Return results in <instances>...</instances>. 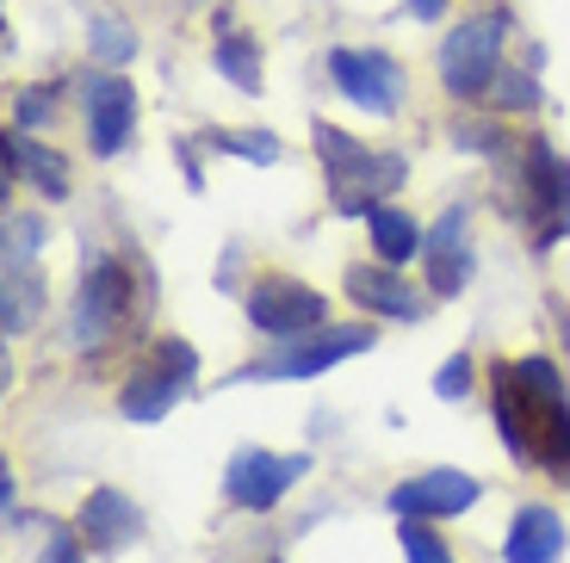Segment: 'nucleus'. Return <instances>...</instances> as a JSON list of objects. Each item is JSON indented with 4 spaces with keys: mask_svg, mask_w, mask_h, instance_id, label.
Instances as JSON below:
<instances>
[{
    "mask_svg": "<svg viewBox=\"0 0 570 563\" xmlns=\"http://www.w3.org/2000/svg\"><path fill=\"white\" fill-rule=\"evenodd\" d=\"M130 323V267L118 254H100L87 260L81 285H75L69 304V347L75 353H100L106 340H118Z\"/></svg>",
    "mask_w": 570,
    "mask_h": 563,
    "instance_id": "obj_3",
    "label": "nucleus"
},
{
    "mask_svg": "<svg viewBox=\"0 0 570 563\" xmlns=\"http://www.w3.org/2000/svg\"><path fill=\"white\" fill-rule=\"evenodd\" d=\"M478 495H484V483L465 471H422V477L391 490V514L397 521H446V514H465Z\"/></svg>",
    "mask_w": 570,
    "mask_h": 563,
    "instance_id": "obj_13",
    "label": "nucleus"
},
{
    "mask_svg": "<svg viewBox=\"0 0 570 563\" xmlns=\"http://www.w3.org/2000/svg\"><path fill=\"white\" fill-rule=\"evenodd\" d=\"M328 81H335V93L354 99L360 112H372V118H391L403 106V93H410L403 62L385 57V50H328Z\"/></svg>",
    "mask_w": 570,
    "mask_h": 563,
    "instance_id": "obj_8",
    "label": "nucleus"
},
{
    "mask_svg": "<svg viewBox=\"0 0 570 563\" xmlns=\"http://www.w3.org/2000/svg\"><path fill=\"white\" fill-rule=\"evenodd\" d=\"M366 236L372 248H379V260H391V267H403V260H415L422 254V229H415L410 211H397V205H379V211H366Z\"/></svg>",
    "mask_w": 570,
    "mask_h": 563,
    "instance_id": "obj_20",
    "label": "nucleus"
},
{
    "mask_svg": "<svg viewBox=\"0 0 570 563\" xmlns=\"http://www.w3.org/2000/svg\"><path fill=\"white\" fill-rule=\"evenodd\" d=\"M304 471H311V458L304 452H236L224 471V502L229 507H248V514H267V507L285 502V490H298Z\"/></svg>",
    "mask_w": 570,
    "mask_h": 563,
    "instance_id": "obj_9",
    "label": "nucleus"
},
{
    "mask_svg": "<svg viewBox=\"0 0 570 563\" xmlns=\"http://www.w3.org/2000/svg\"><path fill=\"white\" fill-rule=\"evenodd\" d=\"M212 62H217V75H224L236 93H261V50H255V38H248L243 26L229 13H217V31H212Z\"/></svg>",
    "mask_w": 570,
    "mask_h": 563,
    "instance_id": "obj_18",
    "label": "nucleus"
},
{
    "mask_svg": "<svg viewBox=\"0 0 570 563\" xmlns=\"http://www.w3.org/2000/svg\"><path fill=\"white\" fill-rule=\"evenodd\" d=\"M43 316V279L31 260H7V279H0V323L7 335H31Z\"/></svg>",
    "mask_w": 570,
    "mask_h": 563,
    "instance_id": "obj_19",
    "label": "nucleus"
},
{
    "mask_svg": "<svg viewBox=\"0 0 570 563\" xmlns=\"http://www.w3.org/2000/svg\"><path fill=\"white\" fill-rule=\"evenodd\" d=\"M38 241H43V224L38 217H7V260H31V254H38Z\"/></svg>",
    "mask_w": 570,
    "mask_h": 563,
    "instance_id": "obj_28",
    "label": "nucleus"
},
{
    "mask_svg": "<svg viewBox=\"0 0 570 563\" xmlns=\"http://www.w3.org/2000/svg\"><path fill=\"white\" fill-rule=\"evenodd\" d=\"M311 149L323 156V174H342V168H354V161L366 156V142L347 137V130H335V125H323V118L311 125Z\"/></svg>",
    "mask_w": 570,
    "mask_h": 563,
    "instance_id": "obj_23",
    "label": "nucleus"
},
{
    "mask_svg": "<svg viewBox=\"0 0 570 563\" xmlns=\"http://www.w3.org/2000/svg\"><path fill=\"white\" fill-rule=\"evenodd\" d=\"M490 99H497L502 112H533V106H540V81H533V75H521V69H502L497 81H490Z\"/></svg>",
    "mask_w": 570,
    "mask_h": 563,
    "instance_id": "obj_26",
    "label": "nucleus"
},
{
    "mask_svg": "<svg viewBox=\"0 0 570 563\" xmlns=\"http://www.w3.org/2000/svg\"><path fill=\"white\" fill-rule=\"evenodd\" d=\"M193 378H199V353H193V340H180V335L156 340V353H149V359L125 378V391H118V415L137 422V427L168 422V408L193 391Z\"/></svg>",
    "mask_w": 570,
    "mask_h": 563,
    "instance_id": "obj_4",
    "label": "nucleus"
},
{
    "mask_svg": "<svg viewBox=\"0 0 570 563\" xmlns=\"http://www.w3.org/2000/svg\"><path fill=\"white\" fill-rule=\"evenodd\" d=\"M205 149H212V156H243V161H255V168L279 161V137H273V130H205Z\"/></svg>",
    "mask_w": 570,
    "mask_h": 563,
    "instance_id": "obj_21",
    "label": "nucleus"
},
{
    "mask_svg": "<svg viewBox=\"0 0 570 563\" xmlns=\"http://www.w3.org/2000/svg\"><path fill=\"white\" fill-rule=\"evenodd\" d=\"M347 297H354L360 310L385 316V323H422V292H415L403 273H391V260H379V267H347Z\"/></svg>",
    "mask_w": 570,
    "mask_h": 563,
    "instance_id": "obj_14",
    "label": "nucleus"
},
{
    "mask_svg": "<svg viewBox=\"0 0 570 563\" xmlns=\"http://www.w3.org/2000/svg\"><path fill=\"white\" fill-rule=\"evenodd\" d=\"M87 43H94V57H100L106 69H125V62L137 57V31H130L125 19H112V13H100L94 26H87Z\"/></svg>",
    "mask_w": 570,
    "mask_h": 563,
    "instance_id": "obj_22",
    "label": "nucleus"
},
{
    "mask_svg": "<svg viewBox=\"0 0 570 563\" xmlns=\"http://www.w3.org/2000/svg\"><path fill=\"white\" fill-rule=\"evenodd\" d=\"M471 372H478L471 366V353H453V359L441 366V378H434V396H441V403H459V396L471 391Z\"/></svg>",
    "mask_w": 570,
    "mask_h": 563,
    "instance_id": "obj_29",
    "label": "nucleus"
},
{
    "mask_svg": "<svg viewBox=\"0 0 570 563\" xmlns=\"http://www.w3.org/2000/svg\"><path fill=\"white\" fill-rule=\"evenodd\" d=\"M521 224L540 254H552L570 236V161L558 156L546 137L521 142Z\"/></svg>",
    "mask_w": 570,
    "mask_h": 563,
    "instance_id": "obj_2",
    "label": "nucleus"
},
{
    "mask_svg": "<svg viewBox=\"0 0 570 563\" xmlns=\"http://www.w3.org/2000/svg\"><path fill=\"white\" fill-rule=\"evenodd\" d=\"M502 557H509V563H558V557H564V521H558L546 502L514 507L509 539H502Z\"/></svg>",
    "mask_w": 570,
    "mask_h": 563,
    "instance_id": "obj_16",
    "label": "nucleus"
},
{
    "mask_svg": "<svg viewBox=\"0 0 570 563\" xmlns=\"http://www.w3.org/2000/svg\"><path fill=\"white\" fill-rule=\"evenodd\" d=\"M509 13H471L465 26L446 31L441 43V87L453 99L490 93V81L502 75V43H509Z\"/></svg>",
    "mask_w": 570,
    "mask_h": 563,
    "instance_id": "obj_6",
    "label": "nucleus"
},
{
    "mask_svg": "<svg viewBox=\"0 0 570 563\" xmlns=\"http://www.w3.org/2000/svg\"><path fill=\"white\" fill-rule=\"evenodd\" d=\"M75 533L87 539L94 557H118V551H130L142 539V514H137V502H130L125 490L100 483V490H87L81 514H75Z\"/></svg>",
    "mask_w": 570,
    "mask_h": 563,
    "instance_id": "obj_12",
    "label": "nucleus"
},
{
    "mask_svg": "<svg viewBox=\"0 0 570 563\" xmlns=\"http://www.w3.org/2000/svg\"><path fill=\"white\" fill-rule=\"evenodd\" d=\"M410 13H415V19H441L446 0H410Z\"/></svg>",
    "mask_w": 570,
    "mask_h": 563,
    "instance_id": "obj_31",
    "label": "nucleus"
},
{
    "mask_svg": "<svg viewBox=\"0 0 570 563\" xmlns=\"http://www.w3.org/2000/svg\"><path fill=\"white\" fill-rule=\"evenodd\" d=\"M7 174H26L43 198H69V186H75L69 156L50 149V142H38V137H19V125L7 130Z\"/></svg>",
    "mask_w": 570,
    "mask_h": 563,
    "instance_id": "obj_17",
    "label": "nucleus"
},
{
    "mask_svg": "<svg viewBox=\"0 0 570 563\" xmlns=\"http://www.w3.org/2000/svg\"><path fill=\"white\" fill-rule=\"evenodd\" d=\"M497 434L521 465L570 483V391L540 353L497 366Z\"/></svg>",
    "mask_w": 570,
    "mask_h": 563,
    "instance_id": "obj_1",
    "label": "nucleus"
},
{
    "mask_svg": "<svg viewBox=\"0 0 570 563\" xmlns=\"http://www.w3.org/2000/svg\"><path fill=\"white\" fill-rule=\"evenodd\" d=\"M422 260H428V292L434 297H459L471 279V248H465V211H446L441 224L428 229L422 241Z\"/></svg>",
    "mask_w": 570,
    "mask_h": 563,
    "instance_id": "obj_15",
    "label": "nucleus"
},
{
    "mask_svg": "<svg viewBox=\"0 0 570 563\" xmlns=\"http://www.w3.org/2000/svg\"><path fill=\"white\" fill-rule=\"evenodd\" d=\"M372 328L366 323H323L311 328V335L285 340L279 353H267V359H255V366H243L236 378L243 384H285V378H316V372L342 366V359H354V353H372Z\"/></svg>",
    "mask_w": 570,
    "mask_h": 563,
    "instance_id": "obj_5",
    "label": "nucleus"
},
{
    "mask_svg": "<svg viewBox=\"0 0 570 563\" xmlns=\"http://www.w3.org/2000/svg\"><path fill=\"white\" fill-rule=\"evenodd\" d=\"M403 180H410V161H403L397 149H366L354 168L328 174V211L366 217V211H379V205H385Z\"/></svg>",
    "mask_w": 570,
    "mask_h": 563,
    "instance_id": "obj_11",
    "label": "nucleus"
},
{
    "mask_svg": "<svg viewBox=\"0 0 570 563\" xmlns=\"http://www.w3.org/2000/svg\"><path fill=\"white\" fill-rule=\"evenodd\" d=\"M453 142L471 149V156H509V125H497V118H459Z\"/></svg>",
    "mask_w": 570,
    "mask_h": 563,
    "instance_id": "obj_24",
    "label": "nucleus"
},
{
    "mask_svg": "<svg viewBox=\"0 0 570 563\" xmlns=\"http://www.w3.org/2000/svg\"><path fill=\"white\" fill-rule=\"evenodd\" d=\"M81 533H69V526H50V539H43V557L38 563H81Z\"/></svg>",
    "mask_w": 570,
    "mask_h": 563,
    "instance_id": "obj_30",
    "label": "nucleus"
},
{
    "mask_svg": "<svg viewBox=\"0 0 570 563\" xmlns=\"http://www.w3.org/2000/svg\"><path fill=\"white\" fill-rule=\"evenodd\" d=\"M57 99H62V87H19L13 93V125H26V130L50 125V118H57Z\"/></svg>",
    "mask_w": 570,
    "mask_h": 563,
    "instance_id": "obj_27",
    "label": "nucleus"
},
{
    "mask_svg": "<svg viewBox=\"0 0 570 563\" xmlns=\"http://www.w3.org/2000/svg\"><path fill=\"white\" fill-rule=\"evenodd\" d=\"M81 112H87V149H94L100 161H112L118 149H130V137H137V87H130L118 69L87 75Z\"/></svg>",
    "mask_w": 570,
    "mask_h": 563,
    "instance_id": "obj_10",
    "label": "nucleus"
},
{
    "mask_svg": "<svg viewBox=\"0 0 570 563\" xmlns=\"http://www.w3.org/2000/svg\"><path fill=\"white\" fill-rule=\"evenodd\" d=\"M323 323H328V297L316 285L292 279V273H261L255 292H248V328H261L273 340H298Z\"/></svg>",
    "mask_w": 570,
    "mask_h": 563,
    "instance_id": "obj_7",
    "label": "nucleus"
},
{
    "mask_svg": "<svg viewBox=\"0 0 570 563\" xmlns=\"http://www.w3.org/2000/svg\"><path fill=\"white\" fill-rule=\"evenodd\" d=\"M397 539H403V557L410 563H453V545L428 521H397Z\"/></svg>",
    "mask_w": 570,
    "mask_h": 563,
    "instance_id": "obj_25",
    "label": "nucleus"
}]
</instances>
